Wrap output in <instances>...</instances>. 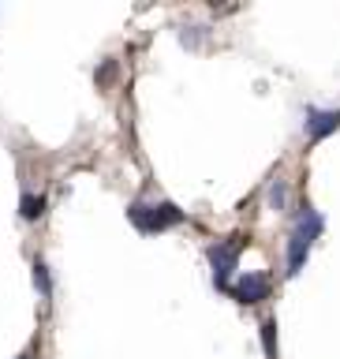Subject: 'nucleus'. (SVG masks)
<instances>
[{
  "label": "nucleus",
  "instance_id": "nucleus-1",
  "mask_svg": "<svg viewBox=\"0 0 340 359\" xmlns=\"http://www.w3.org/2000/svg\"><path fill=\"white\" fill-rule=\"evenodd\" d=\"M318 232H322V213L311 210V206H303L296 229H292V236H288V273L292 277L303 269V262H307L311 243H314V236H318Z\"/></svg>",
  "mask_w": 340,
  "mask_h": 359
},
{
  "label": "nucleus",
  "instance_id": "nucleus-2",
  "mask_svg": "<svg viewBox=\"0 0 340 359\" xmlns=\"http://www.w3.org/2000/svg\"><path fill=\"white\" fill-rule=\"evenodd\" d=\"M128 217H131V224L139 232H161V229H168V224L184 221V210L172 206V202H161V206H150V202H131Z\"/></svg>",
  "mask_w": 340,
  "mask_h": 359
},
{
  "label": "nucleus",
  "instance_id": "nucleus-3",
  "mask_svg": "<svg viewBox=\"0 0 340 359\" xmlns=\"http://www.w3.org/2000/svg\"><path fill=\"white\" fill-rule=\"evenodd\" d=\"M266 292H269L266 273H243V277H236V285H232V296L240 303H262Z\"/></svg>",
  "mask_w": 340,
  "mask_h": 359
},
{
  "label": "nucleus",
  "instance_id": "nucleus-4",
  "mask_svg": "<svg viewBox=\"0 0 340 359\" xmlns=\"http://www.w3.org/2000/svg\"><path fill=\"white\" fill-rule=\"evenodd\" d=\"M336 128H340V109H325V112L311 109L307 112V135H311V142H322L325 135H333Z\"/></svg>",
  "mask_w": 340,
  "mask_h": 359
},
{
  "label": "nucleus",
  "instance_id": "nucleus-5",
  "mask_svg": "<svg viewBox=\"0 0 340 359\" xmlns=\"http://www.w3.org/2000/svg\"><path fill=\"white\" fill-rule=\"evenodd\" d=\"M210 262H213V280H217V288H229V273L236 269V251L229 243H217V247H210Z\"/></svg>",
  "mask_w": 340,
  "mask_h": 359
},
{
  "label": "nucleus",
  "instance_id": "nucleus-6",
  "mask_svg": "<svg viewBox=\"0 0 340 359\" xmlns=\"http://www.w3.org/2000/svg\"><path fill=\"white\" fill-rule=\"evenodd\" d=\"M19 213L27 221H38L41 213H45V195H22L19 198Z\"/></svg>",
  "mask_w": 340,
  "mask_h": 359
},
{
  "label": "nucleus",
  "instance_id": "nucleus-7",
  "mask_svg": "<svg viewBox=\"0 0 340 359\" xmlns=\"http://www.w3.org/2000/svg\"><path fill=\"white\" fill-rule=\"evenodd\" d=\"M34 285H38V292L45 299L53 296V280H49V266L41 262V258H34Z\"/></svg>",
  "mask_w": 340,
  "mask_h": 359
},
{
  "label": "nucleus",
  "instance_id": "nucleus-8",
  "mask_svg": "<svg viewBox=\"0 0 340 359\" xmlns=\"http://www.w3.org/2000/svg\"><path fill=\"white\" fill-rule=\"evenodd\" d=\"M262 341H266V355H269V359H277V337H273V322H266V325H262Z\"/></svg>",
  "mask_w": 340,
  "mask_h": 359
},
{
  "label": "nucleus",
  "instance_id": "nucleus-9",
  "mask_svg": "<svg viewBox=\"0 0 340 359\" xmlns=\"http://www.w3.org/2000/svg\"><path fill=\"white\" fill-rule=\"evenodd\" d=\"M269 198H273V206H277V210H285V184H280V180L273 184V195H269Z\"/></svg>",
  "mask_w": 340,
  "mask_h": 359
},
{
  "label": "nucleus",
  "instance_id": "nucleus-10",
  "mask_svg": "<svg viewBox=\"0 0 340 359\" xmlns=\"http://www.w3.org/2000/svg\"><path fill=\"white\" fill-rule=\"evenodd\" d=\"M19 359H30V355H19Z\"/></svg>",
  "mask_w": 340,
  "mask_h": 359
}]
</instances>
